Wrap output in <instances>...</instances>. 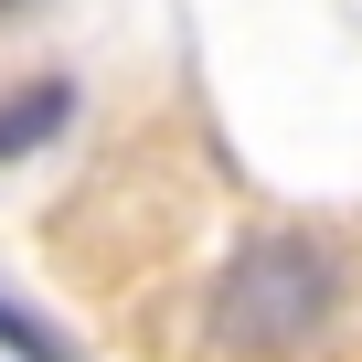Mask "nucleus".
I'll return each instance as SVG.
<instances>
[{"label":"nucleus","mask_w":362,"mask_h":362,"mask_svg":"<svg viewBox=\"0 0 362 362\" xmlns=\"http://www.w3.org/2000/svg\"><path fill=\"white\" fill-rule=\"evenodd\" d=\"M341 256L320 245V235H256L235 267H224V288H214V341L235 351V362H277V351H298V341H320L330 330V309H341Z\"/></svg>","instance_id":"obj_1"},{"label":"nucleus","mask_w":362,"mask_h":362,"mask_svg":"<svg viewBox=\"0 0 362 362\" xmlns=\"http://www.w3.org/2000/svg\"><path fill=\"white\" fill-rule=\"evenodd\" d=\"M64 117H75V86H64V75H43V86H22L11 107H0V160H33V149H43V139H54Z\"/></svg>","instance_id":"obj_2"},{"label":"nucleus","mask_w":362,"mask_h":362,"mask_svg":"<svg viewBox=\"0 0 362 362\" xmlns=\"http://www.w3.org/2000/svg\"><path fill=\"white\" fill-rule=\"evenodd\" d=\"M0 351H11V362H75V341H64L43 309H22L11 288H0Z\"/></svg>","instance_id":"obj_3"}]
</instances>
